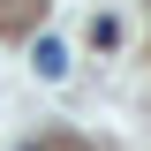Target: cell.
Masks as SVG:
<instances>
[{"label":"cell","mask_w":151,"mask_h":151,"mask_svg":"<svg viewBox=\"0 0 151 151\" xmlns=\"http://www.w3.org/2000/svg\"><path fill=\"white\" fill-rule=\"evenodd\" d=\"M30 68L45 76V83H60V76H68V45H60V38H38L30 45Z\"/></svg>","instance_id":"cell-1"},{"label":"cell","mask_w":151,"mask_h":151,"mask_svg":"<svg viewBox=\"0 0 151 151\" xmlns=\"http://www.w3.org/2000/svg\"><path fill=\"white\" fill-rule=\"evenodd\" d=\"M23 151H38V144H23Z\"/></svg>","instance_id":"cell-2"}]
</instances>
